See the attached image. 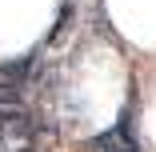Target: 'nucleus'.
<instances>
[{
	"label": "nucleus",
	"instance_id": "f257e3e1",
	"mask_svg": "<svg viewBox=\"0 0 156 152\" xmlns=\"http://www.w3.org/2000/svg\"><path fill=\"white\" fill-rule=\"evenodd\" d=\"M0 144L8 148H24V144H36V120L28 116L20 104L0 108Z\"/></svg>",
	"mask_w": 156,
	"mask_h": 152
},
{
	"label": "nucleus",
	"instance_id": "f03ea898",
	"mask_svg": "<svg viewBox=\"0 0 156 152\" xmlns=\"http://www.w3.org/2000/svg\"><path fill=\"white\" fill-rule=\"evenodd\" d=\"M88 152H140V140H136V128H132V112L124 108L108 132L92 136Z\"/></svg>",
	"mask_w": 156,
	"mask_h": 152
},
{
	"label": "nucleus",
	"instance_id": "7ed1b4c3",
	"mask_svg": "<svg viewBox=\"0 0 156 152\" xmlns=\"http://www.w3.org/2000/svg\"><path fill=\"white\" fill-rule=\"evenodd\" d=\"M32 64H36V56L28 52V56H20V60H12V64L0 68V108L20 104L24 88H28V72H32Z\"/></svg>",
	"mask_w": 156,
	"mask_h": 152
}]
</instances>
